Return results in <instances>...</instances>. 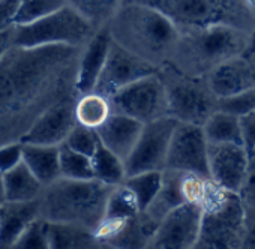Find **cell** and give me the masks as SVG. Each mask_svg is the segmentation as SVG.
Listing matches in <instances>:
<instances>
[{"label": "cell", "instance_id": "d6a6232c", "mask_svg": "<svg viewBox=\"0 0 255 249\" xmlns=\"http://www.w3.org/2000/svg\"><path fill=\"white\" fill-rule=\"evenodd\" d=\"M218 110L227 111L237 117H242L248 113L255 111V87L239 92L236 95L219 98Z\"/></svg>", "mask_w": 255, "mask_h": 249}, {"label": "cell", "instance_id": "d590c367", "mask_svg": "<svg viewBox=\"0 0 255 249\" xmlns=\"http://www.w3.org/2000/svg\"><path fill=\"white\" fill-rule=\"evenodd\" d=\"M23 161V143L12 141L0 147V170L3 173Z\"/></svg>", "mask_w": 255, "mask_h": 249}, {"label": "cell", "instance_id": "f35d334b", "mask_svg": "<svg viewBox=\"0 0 255 249\" xmlns=\"http://www.w3.org/2000/svg\"><path fill=\"white\" fill-rule=\"evenodd\" d=\"M242 249H255V207L245 206V236Z\"/></svg>", "mask_w": 255, "mask_h": 249}, {"label": "cell", "instance_id": "7bdbcfd3", "mask_svg": "<svg viewBox=\"0 0 255 249\" xmlns=\"http://www.w3.org/2000/svg\"><path fill=\"white\" fill-rule=\"evenodd\" d=\"M248 60H249V66H251V72H252V77H254V84H255V53H251V54H246Z\"/></svg>", "mask_w": 255, "mask_h": 249}, {"label": "cell", "instance_id": "f6af8a7d", "mask_svg": "<svg viewBox=\"0 0 255 249\" xmlns=\"http://www.w3.org/2000/svg\"><path fill=\"white\" fill-rule=\"evenodd\" d=\"M125 2H128V0H125Z\"/></svg>", "mask_w": 255, "mask_h": 249}, {"label": "cell", "instance_id": "8fae6325", "mask_svg": "<svg viewBox=\"0 0 255 249\" xmlns=\"http://www.w3.org/2000/svg\"><path fill=\"white\" fill-rule=\"evenodd\" d=\"M203 209L183 203L173 209L150 237L149 249H195L200 237Z\"/></svg>", "mask_w": 255, "mask_h": 249}, {"label": "cell", "instance_id": "ee69618b", "mask_svg": "<svg viewBox=\"0 0 255 249\" xmlns=\"http://www.w3.org/2000/svg\"><path fill=\"white\" fill-rule=\"evenodd\" d=\"M246 2V5L252 9V11H255V0H245Z\"/></svg>", "mask_w": 255, "mask_h": 249}, {"label": "cell", "instance_id": "8d00e7d4", "mask_svg": "<svg viewBox=\"0 0 255 249\" xmlns=\"http://www.w3.org/2000/svg\"><path fill=\"white\" fill-rule=\"evenodd\" d=\"M23 0H0V32L17 24Z\"/></svg>", "mask_w": 255, "mask_h": 249}, {"label": "cell", "instance_id": "74e56055", "mask_svg": "<svg viewBox=\"0 0 255 249\" xmlns=\"http://www.w3.org/2000/svg\"><path fill=\"white\" fill-rule=\"evenodd\" d=\"M240 135L243 147L252 152L255 149V111L240 117Z\"/></svg>", "mask_w": 255, "mask_h": 249}, {"label": "cell", "instance_id": "603a6c76", "mask_svg": "<svg viewBox=\"0 0 255 249\" xmlns=\"http://www.w3.org/2000/svg\"><path fill=\"white\" fill-rule=\"evenodd\" d=\"M74 110H75L77 123L93 129H98L113 114V105L110 96L102 95L96 90L78 95Z\"/></svg>", "mask_w": 255, "mask_h": 249}, {"label": "cell", "instance_id": "4dcf8cb0", "mask_svg": "<svg viewBox=\"0 0 255 249\" xmlns=\"http://www.w3.org/2000/svg\"><path fill=\"white\" fill-rule=\"evenodd\" d=\"M65 144L69 146L71 149L92 158L95 155L96 149L99 147L101 141H99L96 129L87 128V126H84V124L77 123L72 128V131L69 132L68 138L65 140Z\"/></svg>", "mask_w": 255, "mask_h": 249}, {"label": "cell", "instance_id": "4316f807", "mask_svg": "<svg viewBox=\"0 0 255 249\" xmlns=\"http://www.w3.org/2000/svg\"><path fill=\"white\" fill-rule=\"evenodd\" d=\"M92 162H93L95 179H98L99 182L110 186H116L125 182L126 179L125 161L116 153H113L111 150H108L104 144H99L95 155L92 156Z\"/></svg>", "mask_w": 255, "mask_h": 249}, {"label": "cell", "instance_id": "b9f144b4", "mask_svg": "<svg viewBox=\"0 0 255 249\" xmlns=\"http://www.w3.org/2000/svg\"><path fill=\"white\" fill-rule=\"evenodd\" d=\"M255 12V11H254ZM251 53H255V27H254V30L251 32V35H249V48H248V53L246 54H251ZM245 54V56H246Z\"/></svg>", "mask_w": 255, "mask_h": 249}, {"label": "cell", "instance_id": "9c48e42d", "mask_svg": "<svg viewBox=\"0 0 255 249\" xmlns=\"http://www.w3.org/2000/svg\"><path fill=\"white\" fill-rule=\"evenodd\" d=\"M110 99L113 111L131 116L143 124L170 116L167 90L158 72L131 83Z\"/></svg>", "mask_w": 255, "mask_h": 249}, {"label": "cell", "instance_id": "ffe728a7", "mask_svg": "<svg viewBox=\"0 0 255 249\" xmlns=\"http://www.w3.org/2000/svg\"><path fill=\"white\" fill-rule=\"evenodd\" d=\"M207 80L218 98L236 95L255 87L246 56H237L224 62L207 75Z\"/></svg>", "mask_w": 255, "mask_h": 249}, {"label": "cell", "instance_id": "4fadbf2b", "mask_svg": "<svg viewBox=\"0 0 255 249\" xmlns=\"http://www.w3.org/2000/svg\"><path fill=\"white\" fill-rule=\"evenodd\" d=\"M155 72H158V69L153 65L138 57L132 51L126 50L113 39V45L95 90L102 95L113 96L123 87Z\"/></svg>", "mask_w": 255, "mask_h": 249}, {"label": "cell", "instance_id": "7c38bea8", "mask_svg": "<svg viewBox=\"0 0 255 249\" xmlns=\"http://www.w3.org/2000/svg\"><path fill=\"white\" fill-rule=\"evenodd\" d=\"M165 170L209 174V141L200 124L179 122L174 129Z\"/></svg>", "mask_w": 255, "mask_h": 249}, {"label": "cell", "instance_id": "ab89813d", "mask_svg": "<svg viewBox=\"0 0 255 249\" xmlns=\"http://www.w3.org/2000/svg\"><path fill=\"white\" fill-rule=\"evenodd\" d=\"M14 33H15V26L0 32V59L14 47Z\"/></svg>", "mask_w": 255, "mask_h": 249}, {"label": "cell", "instance_id": "52a82bcc", "mask_svg": "<svg viewBox=\"0 0 255 249\" xmlns=\"http://www.w3.org/2000/svg\"><path fill=\"white\" fill-rule=\"evenodd\" d=\"M168 98V114L177 122L203 124L218 110L219 98L212 90L207 77L188 75L173 65L158 69Z\"/></svg>", "mask_w": 255, "mask_h": 249}, {"label": "cell", "instance_id": "ba28073f", "mask_svg": "<svg viewBox=\"0 0 255 249\" xmlns=\"http://www.w3.org/2000/svg\"><path fill=\"white\" fill-rule=\"evenodd\" d=\"M96 29L77 11L65 5L60 9L39 17L30 23L15 24L14 45L41 47L66 44L84 47Z\"/></svg>", "mask_w": 255, "mask_h": 249}, {"label": "cell", "instance_id": "6da1fadb", "mask_svg": "<svg viewBox=\"0 0 255 249\" xmlns=\"http://www.w3.org/2000/svg\"><path fill=\"white\" fill-rule=\"evenodd\" d=\"M83 47L14 45L0 59V132L20 138L53 105L75 99Z\"/></svg>", "mask_w": 255, "mask_h": 249}, {"label": "cell", "instance_id": "5b68a950", "mask_svg": "<svg viewBox=\"0 0 255 249\" xmlns=\"http://www.w3.org/2000/svg\"><path fill=\"white\" fill-rule=\"evenodd\" d=\"M129 2V0H128ZM167 15L180 33L212 26H233L246 32L255 27V12L245 0H137Z\"/></svg>", "mask_w": 255, "mask_h": 249}, {"label": "cell", "instance_id": "cb8c5ba5", "mask_svg": "<svg viewBox=\"0 0 255 249\" xmlns=\"http://www.w3.org/2000/svg\"><path fill=\"white\" fill-rule=\"evenodd\" d=\"M47 239L48 248H102L92 230L72 224L47 221Z\"/></svg>", "mask_w": 255, "mask_h": 249}, {"label": "cell", "instance_id": "2e32d148", "mask_svg": "<svg viewBox=\"0 0 255 249\" xmlns=\"http://www.w3.org/2000/svg\"><path fill=\"white\" fill-rule=\"evenodd\" d=\"M182 171L176 170H164L162 171V185L155 195V198L149 203V206L140 212V221L144 233L149 240L155 234L158 225L162 219L177 206L185 203L182 194Z\"/></svg>", "mask_w": 255, "mask_h": 249}, {"label": "cell", "instance_id": "83f0119b", "mask_svg": "<svg viewBox=\"0 0 255 249\" xmlns=\"http://www.w3.org/2000/svg\"><path fill=\"white\" fill-rule=\"evenodd\" d=\"M60 173L62 177H68V179H77V180L95 179L92 158L71 149L65 143L60 144Z\"/></svg>", "mask_w": 255, "mask_h": 249}, {"label": "cell", "instance_id": "484cf974", "mask_svg": "<svg viewBox=\"0 0 255 249\" xmlns=\"http://www.w3.org/2000/svg\"><path fill=\"white\" fill-rule=\"evenodd\" d=\"M125 0H66V5L77 11L96 30L108 26Z\"/></svg>", "mask_w": 255, "mask_h": 249}, {"label": "cell", "instance_id": "7402d4cb", "mask_svg": "<svg viewBox=\"0 0 255 249\" xmlns=\"http://www.w3.org/2000/svg\"><path fill=\"white\" fill-rule=\"evenodd\" d=\"M6 201H32L39 198L44 185L21 161L14 168L3 173Z\"/></svg>", "mask_w": 255, "mask_h": 249}, {"label": "cell", "instance_id": "8992f818", "mask_svg": "<svg viewBox=\"0 0 255 249\" xmlns=\"http://www.w3.org/2000/svg\"><path fill=\"white\" fill-rule=\"evenodd\" d=\"M201 209V230L195 249H242L245 203L240 195L216 183Z\"/></svg>", "mask_w": 255, "mask_h": 249}, {"label": "cell", "instance_id": "f546056e", "mask_svg": "<svg viewBox=\"0 0 255 249\" xmlns=\"http://www.w3.org/2000/svg\"><path fill=\"white\" fill-rule=\"evenodd\" d=\"M140 212L141 209L138 206V201L129 188L125 183L113 186L108 201H107L105 216L134 218V216H138Z\"/></svg>", "mask_w": 255, "mask_h": 249}, {"label": "cell", "instance_id": "5bb4252c", "mask_svg": "<svg viewBox=\"0 0 255 249\" xmlns=\"http://www.w3.org/2000/svg\"><path fill=\"white\" fill-rule=\"evenodd\" d=\"M249 162V152L239 143H209V174L222 188L240 191Z\"/></svg>", "mask_w": 255, "mask_h": 249}, {"label": "cell", "instance_id": "d4e9b609", "mask_svg": "<svg viewBox=\"0 0 255 249\" xmlns=\"http://www.w3.org/2000/svg\"><path fill=\"white\" fill-rule=\"evenodd\" d=\"M203 129L209 143H239L240 135V117L222 110H216L203 124ZM243 146V144H242Z\"/></svg>", "mask_w": 255, "mask_h": 249}, {"label": "cell", "instance_id": "e0dca14e", "mask_svg": "<svg viewBox=\"0 0 255 249\" xmlns=\"http://www.w3.org/2000/svg\"><path fill=\"white\" fill-rule=\"evenodd\" d=\"M111 45V32L108 26H104L98 29L89 39V42L83 47L77 72V90L80 95L95 90Z\"/></svg>", "mask_w": 255, "mask_h": 249}, {"label": "cell", "instance_id": "f1b7e54d", "mask_svg": "<svg viewBox=\"0 0 255 249\" xmlns=\"http://www.w3.org/2000/svg\"><path fill=\"white\" fill-rule=\"evenodd\" d=\"M123 183L134 192L140 209L144 210L162 185V171H146L128 176Z\"/></svg>", "mask_w": 255, "mask_h": 249}, {"label": "cell", "instance_id": "9a60e30c", "mask_svg": "<svg viewBox=\"0 0 255 249\" xmlns=\"http://www.w3.org/2000/svg\"><path fill=\"white\" fill-rule=\"evenodd\" d=\"M77 98L62 101L48 108L20 138V141L44 146H60L65 143L69 132L77 124L74 110Z\"/></svg>", "mask_w": 255, "mask_h": 249}, {"label": "cell", "instance_id": "277c9868", "mask_svg": "<svg viewBox=\"0 0 255 249\" xmlns=\"http://www.w3.org/2000/svg\"><path fill=\"white\" fill-rule=\"evenodd\" d=\"M249 32L233 26H212L180 33L170 65L192 77H207L224 62L245 56Z\"/></svg>", "mask_w": 255, "mask_h": 249}, {"label": "cell", "instance_id": "836d02e7", "mask_svg": "<svg viewBox=\"0 0 255 249\" xmlns=\"http://www.w3.org/2000/svg\"><path fill=\"white\" fill-rule=\"evenodd\" d=\"M15 248H26V249H42L48 248L47 239V221L42 218H36L27 230L18 239Z\"/></svg>", "mask_w": 255, "mask_h": 249}, {"label": "cell", "instance_id": "d6986e66", "mask_svg": "<svg viewBox=\"0 0 255 249\" xmlns=\"http://www.w3.org/2000/svg\"><path fill=\"white\" fill-rule=\"evenodd\" d=\"M36 218H39V198L6 201L0 206V248H15L21 234Z\"/></svg>", "mask_w": 255, "mask_h": 249}, {"label": "cell", "instance_id": "30bf717a", "mask_svg": "<svg viewBox=\"0 0 255 249\" xmlns=\"http://www.w3.org/2000/svg\"><path fill=\"white\" fill-rule=\"evenodd\" d=\"M177 123L174 117L165 116L144 124L134 150L125 161L126 177L146 171L165 170L170 143Z\"/></svg>", "mask_w": 255, "mask_h": 249}, {"label": "cell", "instance_id": "60d3db41", "mask_svg": "<svg viewBox=\"0 0 255 249\" xmlns=\"http://www.w3.org/2000/svg\"><path fill=\"white\" fill-rule=\"evenodd\" d=\"M6 203V191H5V179L3 171L0 170V206Z\"/></svg>", "mask_w": 255, "mask_h": 249}, {"label": "cell", "instance_id": "44dd1931", "mask_svg": "<svg viewBox=\"0 0 255 249\" xmlns=\"http://www.w3.org/2000/svg\"><path fill=\"white\" fill-rule=\"evenodd\" d=\"M23 162L47 186L62 177L60 173V146H44L23 143Z\"/></svg>", "mask_w": 255, "mask_h": 249}, {"label": "cell", "instance_id": "7a4b0ae2", "mask_svg": "<svg viewBox=\"0 0 255 249\" xmlns=\"http://www.w3.org/2000/svg\"><path fill=\"white\" fill-rule=\"evenodd\" d=\"M113 39L144 59L156 69L168 65L177 47L180 32L156 8L129 0L108 23Z\"/></svg>", "mask_w": 255, "mask_h": 249}, {"label": "cell", "instance_id": "ac0fdd59", "mask_svg": "<svg viewBox=\"0 0 255 249\" xmlns=\"http://www.w3.org/2000/svg\"><path fill=\"white\" fill-rule=\"evenodd\" d=\"M143 126L144 124L134 117L113 111V114L96 129V132L101 144L126 161L137 144Z\"/></svg>", "mask_w": 255, "mask_h": 249}, {"label": "cell", "instance_id": "e575fe53", "mask_svg": "<svg viewBox=\"0 0 255 249\" xmlns=\"http://www.w3.org/2000/svg\"><path fill=\"white\" fill-rule=\"evenodd\" d=\"M239 195L245 206L255 207V149L249 152V162L243 185L239 191Z\"/></svg>", "mask_w": 255, "mask_h": 249}, {"label": "cell", "instance_id": "1f68e13d", "mask_svg": "<svg viewBox=\"0 0 255 249\" xmlns=\"http://www.w3.org/2000/svg\"><path fill=\"white\" fill-rule=\"evenodd\" d=\"M66 5V0H23L17 17V24L30 23L39 17L51 14Z\"/></svg>", "mask_w": 255, "mask_h": 249}, {"label": "cell", "instance_id": "3957f363", "mask_svg": "<svg viewBox=\"0 0 255 249\" xmlns=\"http://www.w3.org/2000/svg\"><path fill=\"white\" fill-rule=\"evenodd\" d=\"M111 189L113 186L98 179L77 180L59 177L44 186L39 195V218L95 231L105 216Z\"/></svg>", "mask_w": 255, "mask_h": 249}]
</instances>
